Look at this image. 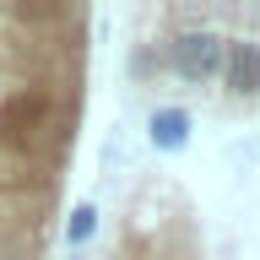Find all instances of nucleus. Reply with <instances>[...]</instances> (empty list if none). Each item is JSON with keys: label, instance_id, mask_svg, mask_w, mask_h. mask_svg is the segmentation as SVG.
<instances>
[{"label": "nucleus", "instance_id": "3", "mask_svg": "<svg viewBox=\"0 0 260 260\" xmlns=\"http://www.w3.org/2000/svg\"><path fill=\"white\" fill-rule=\"evenodd\" d=\"M190 109H179V103H162V109H152V119H146V141L157 146V152H184L190 146Z\"/></svg>", "mask_w": 260, "mask_h": 260}, {"label": "nucleus", "instance_id": "5", "mask_svg": "<svg viewBox=\"0 0 260 260\" xmlns=\"http://www.w3.org/2000/svg\"><path fill=\"white\" fill-rule=\"evenodd\" d=\"M65 260H81V255H65Z\"/></svg>", "mask_w": 260, "mask_h": 260}, {"label": "nucleus", "instance_id": "1", "mask_svg": "<svg viewBox=\"0 0 260 260\" xmlns=\"http://www.w3.org/2000/svg\"><path fill=\"white\" fill-rule=\"evenodd\" d=\"M222 60H228V38L217 27H179L162 44V65L179 81H195V87H206V81L222 76Z\"/></svg>", "mask_w": 260, "mask_h": 260}, {"label": "nucleus", "instance_id": "4", "mask_svg": "<svg viewBox=\"0 0 260 260\" xmlns=\"http://www.w3.org/2000/svg\"><path fill=\"white\" fill-rule=\"evenodd\" d=\"M98 233V206L92 201H81V206H71V222H65V244H71V255H76L81 244Z\"/></svg>", "mask_w": 260, "mask_h": 260}, {"label": "nucleus", "instance_id": "2", "mask_svg": "<svg viewBox=\"0 0 260 260\" xmlns=\"http://www.w3.org/2000/svg\"><path fill=\"white\" fill-rule=\"evenodd\" d=\"M222 92L239 98V103H249V98H260V44L255 38H228V60H222Z\"/></svg>", "mask_w": 260, "mask_h": 260}]
</instances>
